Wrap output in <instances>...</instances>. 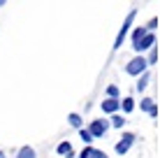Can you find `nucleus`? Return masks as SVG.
Returning <instances> with one entry per match:
<instances>
[{"label":"nucleus","mask_w":160,"mask_h":158,"mask_svg":"<svg viewBox=\"0 0 160 158\" xmlns=\"http://www.w3.org/2000/svg\"><path fill=\"white\" fill-rule=\"evenodd\" d=\"M135 9H130L128 16H125V21H123V26H121V30H118V35H116V40H114V49H121L123 47V40H125V35H128V30H130V26H132V21H135Z\"/></svg>","instance_id":"1"},{"label":"nucleus","mask_w":160,"mask_h":158,"mask_svg":"<svg viewBox=\"0 0 160 158\" xmlns=\"http://www.w3.org/2000/svg\"><path fill=\"white\" fill-rule=\"evenodd\" d=\"M146 65H148V61L144 56H137V58H132V61L125 65V72L132 74V77H139L142 72H146Z\"/></svg>","instance_id":"2"},{"label":"nucleus","mask_w":160,"mask_h":158,"mask_svg":"<svg viewBox=\"0 0 160 158\" xmlns=\"http://www.w3.org/2000/svg\"><path fill=\"white\" fill-rule=\"evenodd\" d=\"M107 128H109V123H107V119H95V121L91 123V133H93V137H104V133H107Z\"/></svg>","instance_id":"3"},{"label":"nucleus","mask_w":160,"mask_h":158,"mask_svg":"<svg viewBox=\"0 0 160 158\" xmlns=\"http://www.w3.org/2000/svg\"><path fill=\"white\" fill-rule=\"evenodd\" d=\"M153 44H156V35H153V33H146L137 44H132V49H135V51H146V49H153Z\"/></svg>","instance_id":"4"},{"label":"nucleus","mask_w":160,"mask_h":158,"mask_svg":"<svg viewBox=\"0 0 160 158\" xmlns=\"http://www.w3.org/2000/svg\"><path fill=\"white\" fill-rule=\"evenodd\" d=\"M135 142V135L132 133H123V140H121V142L116 144V154H128V149H130V144Z\"/></svg>","instance_id":"5"},{"label":"nucleus","mask_w":160,"mask_h":158,"mask_svg":"<svg viewBox=\"0 0 160 158\" xmlns=\"http://www.w3.org/2000/svg\"><path fill=\"white\" fill-rule=\"evenodd\" d=\"M118 107H121L118 98H107V100H102V112L104 114H114Z\"/></svg>","instance_id":"6"},{"label":"nucleus","mask_w":160,"mask_h":158,"mask_svg":"<svg viewBox=\"0 0 160 158\" xmlns=\"http://www.w3.org/2000/svg\"><path fill=\"white\" fill-rule=\"evenodd\" d=\"M56 151H58V156H65V158H72V156H74L72 144H70V142H60V144L56 146Z\"/></svg>","instance_id":"7"},{"label":"nucleus","mask_w":160,"mask_h":158,"mask_svg":"<svg viewBox=\"0 0 160 158\" xmlns=\"http://www.w3.org/2000/svg\"><path fill=\"white\" fill-rule=\"evenodd\" d=\"M146 30H148V28H142V26H139V28H135V33H132V44H137V42L146 35Z\"/></svg>","instance_id":"8"},{"label":"nucleus","mask_w":160,"mask_h":158,"mask_svg":"<svg viewBox=\"0 0 160 158\" xmlns=\"http://www.w3.org/2000/svg\"><path fill=\"white\" fill-rule=\"evenodd\" d=\"M146 86H148V74H146V72H142V74H139V79H137V91H144Z\"/></svg>","instance_id":"9"},{"label":"nucleus","mask_w":160,"mask_h":158,"mask_svg":"<svg viewBox=\"0 0 160 158\" xmlns=\"http://www.w3.org/2000/svg\"><path fill=\"white\" fill-rule=\"evenodd\" d=\"M16 158H35V149H32V146H23Z\"/></svg>","instance_id":"10"},{"label":"nucleus","mask_w":160,"mask_h":158,"mask_svg":"<svg viewBox=\"0 0 160 158\" xmlns=\"http://www.w3.org/2000/svg\"><path fill=\"white\" fill-rule=\"evenodd\" d=\"M79 137L84 140L86 144H91V140H93V133H91V130H86V128H79Z\"/></svg>","instance_id":"11"},{"label":"nucleus","mask_w":160,"mask_h":158,"mask_svg":"<svg viewBox=\"0 0 160 158\" xmlns=\"http://www.w3.org/2000/svg\"><path fill=\"white\" fill-rule=\"evenodd\" d=\"M68 121H70V126L81 128V116H79V114H70V119H68Z\"/></svg>","instance_id":"12"},{"label":"nucleus","mask_w":160,"mask_h":158,"mask_svg":"<svg viewBox=\"0 0 160 158\" xmlns=\"http://www.w3.org/2000/svg\"><path fill=\"white\" fill-rule=\"evenodd\" d=\"M135 110V100H132V98H125L123 100V112H132Z\"/></svg>","instance_id":"13"},{"label":"nucleus","mask_w":160,"mask_h":158,"mask_svg":"<svg viewBox=\"0 0 160 158\" xmlns=\"http://www.w3.org/2000/svg\"><path fill=\"white\" fill-rule=\"evenodd\" d=\"M142 110H146V112L153 110V100L151 98H144V100H142Z\"/></svg>","instance_id":"14"},{"label":"nucleus","mask_w":160,"mask_h":158,"mask_svg":"<svg viewBox=\"0 0 160 158\" xmlns=\"http://www.w3.org/2000/svg\"><path fill=\"white\" fill-rule=\"evenodd\" d=\"M123 121H125L123 116H114V119H112V123H114L116 128H123Z\"/></svg>","instance_id":"15"},{"label":"nucleus","mask_w":160,"mask_h":158,"mask_svg":"<svg viewBox=\"0 0 160 158\" xmlns=\"http://www.w3.org/2000/svg\"><path fill=\"white\" fill-rule=\"evenodd\" d=\"M107 95H109V98H118V89H116V86H109V89H107Z\"/></svg>","instance_id":"16"},{"label":"nucleus","mask_w":160,"mask_h":158,"mask_svg":"<svg viewBox=\"0 0 160 158\" xmlns=\"http://www.w3.org/2000/svg\"><path fill=\"white\" fill-rule=\"evenodd\" d=\"M91 154H93V149H91V146H86V149L79 154V158H91Z\"/></svg>","instance_id":"17"},{"label":"nucleus","mask_w":160,"mask_h":158,"mask_svg":"<svg viewBox=\"0 0 160 158\" xmlns=\"http://www.w3.org/2000/svg\"><path fill=\"white\" fill-rule=\"evenodd\" d=\"M91 158H107V156H104V154H102L100 149H93V154H91Z\"/></svg>","instance_id":"18"},{"label":"nucleus","mask_w":160,"mask_h":158,"mask_svg":"<svg viewBox=\"0 0 160 158\" xmlns=\"http://www.w3.org/2000/svg\"><path fill=\"white\" fill-rule=\"evenodd\" d=\"M156 26H158V19H151V21H148V26H146V28H148V30H153Z\"/></svg>","instance_id":"19"},{"label":"nucleus","mask_w":160,"mask_h":158,"mask_svg":"<svg viewBox=\"0 0 160 158\" xmlns=\"http://www.w3.org/2000/svg\"><path fill=\"white\" fill-rule=\"evenodd\" d=\"M156 58H158V54H156V47H153V51H151V58H148V63H156Z\"/></svg>","instance_id":"20"},{"label":"nucleus","mask_w":160,"mask_h":158,"mask_svg":"<svg viewBox=\"0 0 160 158\" xmlns=\"http://www.w3.org/2000/svg\"><path fill=\"white\" fill-rule=\"evenodd\" d=\"M5 3H7V0H0V7H2V5H5Z\"/></svg>","instance_id":"21"},{"label":"nucleus","mask_w":160,"mask_h":158,"mask_svg":"<svg viewBox=\"0 0 160 158\" xmlns=\"http://www.w3.org/2000/svg\"><path fill=\"white\" fill-rule=\"evenodd\" d=\"M0 158H5V154H2V151H0Z\"/></svg>","instance_id":"22"}]
</instances>
